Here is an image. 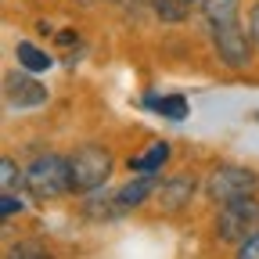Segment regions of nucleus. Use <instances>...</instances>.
I'll use <instances>...</instances> for the list:
<instances>
[{
  "label": "nucleus",
  "mask_w": 259,
  "mask_h": 259,
  "mask_svg": "<svg viewBox=\"0 0 259 259\" xmlns=\"http://www.w3.org/2000/svg\"><path fill=\"white\" fill-rule=\"evenodd\" d=\"M25 191L32 198H61L65 191H72V169H69V158H58V155H40L32 166L25 169Z\"/></svg>",
  "instance_id": "nucleus-1"
},
{
  "label": "nucleus",
  "mask_w": 259,
  "mask_h": 259,
  "mask_svg": "<svg viewBox=\"0 0 259 259\" xmlns=\"http://www.w3.org/2000/svg\"><path fill=\"white\" fill-rule=\"evenodd\" d=\"M69 169H72V191H97L108 173H112V155L97 144H83L72 158H69Z\"/></svg>",
  "instance_id": "nucleus-2"
},
{
  "label": "nucleus",
  "mask_w": 259,
  "mask_h": 259,
  "mask_svg": "<svg viewBox=\"0 0 259 259\" xmlns=\"http://www.w3.org/2000/svg\"><path fill=\"white\" fill-rule=\"evenodd\" d=\"M255 223H259V202L248 194V198H238V202L220 205V216H216V234H220L223 241L241 245L248 234H255Z\"/></svg>",
  "instance_id": "nucleus-3"
},
{
  "label": "nucleus",
  "mask_w": 259,
  "mask_h": 259,
  "mask_svg": "<svg viewBox=\"0 0 259 259\" xmlns=\"http://www.w3.org/2000/svg\"><path fill=\"white\" fill-rule=\"evenodd\" d=\"M259 187V177L245 166H223L216 169L209 180H205V194L216 202V205H227V202H238V198H248Z\"/></svg>",
  "instance_id": "nucleus-4"
},
{
  "label": "nucleus",
  "mask_w": 259,
  "mask_h": 259,
  "mask_svg": "<svg viewBox=\"0 0 259 259\" xmlns=\"http://www.w3.org/2000/svg\"><path fill=\"white\" fill-rule=\"evenodd\" d=\"M212 44H216V54L223 65H231V69H245L248 58H252V32L241 29L238 18L231 22H216L212 25Z\"/></svg>",
  "instance_id": "nucleus-5"
},
{
  "label": "nucleus",
  "mask_w": 259,
  "mask_h": 259,
  "mask_svg": "<svg viewBox=\"0 0 259 259\" xmlns=\"http://www.w3.org/2000/svg\"><path fill=\"white\" fill-rule=\"evenodd\" d=\"M36 72H11L8 83H4V97H8V105L11 108H36L47 101V87L40 79H32Z\"/></svg>",
  "instance_id": "nucleus-6"
},
{
  "label": "nucleus",
  "mask_w": 259,
  "mask_h": 259,
  "mask_svg": "<svg viewBox=\"0 0 259 259\" xmlns=\"http://www.w3.org/2000/svg\"><path fill=\"white\" fill-rule=\"evenodd\" d=\"M194 198V177H173L158 187V202H162V212H180L187 209Z\"/></svg>",
  "instance_id": "nucleus-7"
},
{
  "label": "nucleus",
  "mask_w": 259,
  "mask_h": 259,
  "mask_svg": "<svg viewBox=\"0 0 259 259\" xmlns=\"http://www.w3.org/2000/svg\"><path fill=\"white\" fill-rule=\"evenodd\" d=\"M158 191V177L155 173H141L137 180H130L126 187H119V202L126 209H134V205H144L148 202V194Z\"/></svg>",
  "instance_id": "nucleus-8"
},
{
  "label": "nucleus",
  "mask_w": 259,
  "mask_h": 259,
  "mask_svg": "<svg viewBox=\"0 0 259 259\" xmlns=\"http://www.w3.org/2000/svg\"><path fill=\"white\" fill-rule=\"evenodd\" d=\"M166 158H169V144H166V141H158V144H151L144 155L130 158V169H134V173H158Z\"/></svg>",
  "instance_id": "nucleus-9"
},
{
  "label": "nucleus",
  "mask_w": 259,
  "mask_h": 259,
  "mask_svg": "<svg viewBox=\"0 0 259 259\" xmlns=\"http://www.w3.org/2000/svg\"><path fill=\"white\" fill-rule=\"evenodd\" d=\"M144 108H151V112H158V115H166V119H184L187 115V97H180V94H169V97H144Z\"/></svg>",
  "instance_id": "nucleus-10"
},
{
  "label": "nucleus",
  "mask_w": 259,
  "mask_h": 259,
  "mask_svg": "<svg viewBox=\"0 0 259 259\" xmlns=\"http://www.w3.org/2000/svg\"><path fill=\"white\" fill-rule=\"evenodd\" d=\"M119 212H126V205L119 202V191L115 194H94V198L87 202V216L90 220H112Z\"/></svg>",
  "instance_id": "nucleus-11"
},
{
  "label": "nucleus",
  "mask_w": 259,
  "mask_h": 259,
  "mask_svg": "<svg viewBox=\"0 0 259 259\" xmlns=\"http://www.w3.org/2000/svg\"><path fill=\"white\" fill-rule=\"evenodd\" d=\"M15 58H18L22 69H29V72H47L51 69V54H44L36 44H18L15 47Z\"/></svg>",
  "instance_id": "nucleus-12"
},
{
  "label": "nucleus",
  "mask_w": 259,
  "mask_h": 259,
  "mask_svg": "<svg viewBox=\"0 0 259 259\" xmlns=\"http://www.w3.org/2000/svg\"><path fill=\"white\" fill-rule=\"evenodd\" d=\"M202 11H205V18L212 25L216 22H231V18H238V0H205Z\"/></svg>",
  "instance_id": "nucleus-13"
},
{
  "label": "nucleus",
  "mask_w": 259,
  "mask_h": 259,
  "mask_svg": "<svg viewBox=\"0 0 259 259\" xmlns=\"http://www.w3.org/2000/svg\"><path fill=\"white\" fill-rule=\"evenodd\" d=\"M22 184H25V173L15 166V158H4L0 162V187H4V194H15Z\"/></svg>",
  "instance_id": "nucleus-14"
},
{
  "label": "nucleus",
  "mask_w": 259,
  "mask_h": 259,
  "mask_svg": "<svg viewBox=\"0 0 259 259\" xmlns=\"http://www.w3.org/2000/svg\"><path fill=\"white\" fill-rule=\"evenodd\" d=\"M151 8H155V15H158L162 22H180L187 4H184V0H155Z\"/></svg>",
  "instance_id": "nucleus-15"
},
{
  "label": "nucleus",
  "mask_w": 259,
  "mask_h": 259,
  "mask_svg": "<svg viewBox=\"0 0 259 259\" xmlns=\"http://www.w3.org/2000/svg\"><path fill=\"white\" fill-rule=\"evenodd\" d=\"M8 255H11V259H36V255H47V252H44V245H36V241H18Z\"/></svg>",
  "instance_id": "nucleus-16"
},
{
  "label": "nucleus",
  "mask_w": 259,
  "mask_h": 259,
  "mask_svg": "<svg viewBox=\"0 0 259 259\" xmlns=\"http://www.w3.org/2000/svg\"><path fill=\"white\" fill-rule=\"evenodd\" d=\"M238 255H241V259H259V231L241 241V252H238Z\"/></svg>",
  "instance_id": "nucleus-17"
},
{
  "label": "nucleus",
  "mask_w": 259,
  "mask_h": 259,
  "mask_svg": "<svg viewBox=\"0 0 259 259\" xmlns=\"http://www.w3.org/2000/svg\"><path fill=\"white\" fill-rule=\"evenodd\" d=\"M0 212H4V216H15V212H22V202H15L11 194H4V198H0Z\"/></svg>",
  "instance_id": "nucleus-18"
},
{
  "label": "nucleus",
  "mask_w": 259,
  "mask_h": 259,
  "mask_svg": "<svg viewBox=\"0 0 259 259\" xmlns=\"http://www.w3.org/2000/svg\"><path fill=\"white\" fill-rule=\"evenodd\" d=\"M248 32H252V40H255V47H259V4L248 11Z\"/></svg>",
  "instance_id": "nucleus-19"
},
{
  "label": "nucleus",
  "mask_w": 259,
  "mask_h": 259,
  "mask_svg": "<svg viewBox=\"0 0 259 259\" xmlns=\"http://www.w3.org/2000/svg\"><path fill=\"white\" fill-rule=\"evenodd\" d=\"M130 4V11H141V8H148V4H155V0H126Z\"/></svg>",
  "instance_id": "nucleus-20"
},
{
  "label": "nucleus",
  "mask_w": 259,
  "mask_h": 259,
  "mask_svg": "<svg viewBox=\"0 0 259 259\" xmlns=\"http://www.w3.org/2000/svg\"><path fill=\"white\" fill-rule=\"evenodd\" d=\"M184 4H205V0H184Z\"/></svg>",
  "instance_id": "nucleus-21"
},
{
  "label": "nucleus",
  "mask_w": 259,
  "mask_h": 259,
  "mask_svg": "<svg viewBox=\"0 0 259 259\" xmlns=\"http://www.w3.org/2000/svg\"><path fill=\"white\" fill-rule=\"evenodd\" d=\"M112 4H115V0H112Z\"/></svg>",
  "instance_id": "nucleus-22"
},
{
  "label": "nucleus",
  "mask_w": 259,
  "mask_h": 259,
  "mask_svg": "<svg viewBox=\"0 0 259 259\" xmlns=\"http://www.w3.org/2000/svg\"><path fill=\"white\" fill-rule=\"evenodd\" d=\"M255 119H259V115H255Z\"/></svg>",
  "instance_id": "nucleus-23"
}]
</instances>
